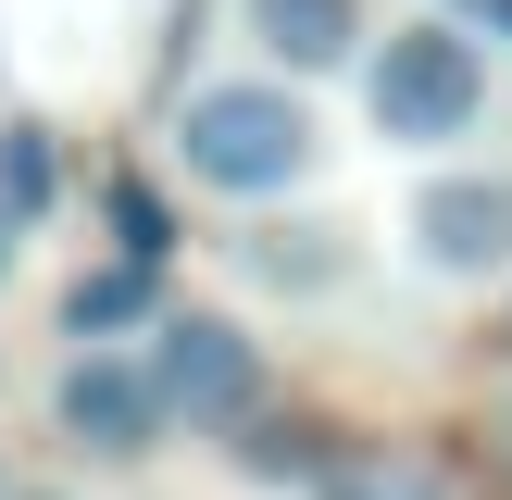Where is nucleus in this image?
Listing matches in <instances>:
<instances>
[{
  "label": "nucleus",
  "instance_id": "obj_1",
  "mask_svg": "<svg viewBox=\"0 0 512 500\" xmlns=\"http://www.w3.org/2000/svg\"><path fill=\"white\" fill-rule=\"evenodd\" d=\"M313 100L300 75H225V88H188L175 100V175L188 188H225V200H275L313 175Z\"/></svg>",
  "mask_w": 512,
  "mask_h": 500
},
{
  "label": "nucleus",
  "instance_id": "obj_2",
  "mask_svg": "<svg viewBox=\"0 0 512 500\" xmlns=\"http://www.w3.org/2000/svg\"><path fill=\"white\" fill-rule=\"evenodd\" d=\"M363 113H375V138H400V150L475 138V113H488V50H475L450 13L388 25V50L363 63Z\"/></svg>",
  "mask_w": 512,
  "mask_h": 500
},
{
  "label": "nucleus",
  "instance_id": "obj_3",
  "mask_svg": "<svg viewBox=\"0 0 512 500\" xmlns=\"http://www.w3.org/2000/svg\"><path fill=\"white\" fill-rule=\"evenodd\" d=\"M150 375H163L175 425L188 438H225V425L263 413V338L238 313H163L150 325Z\"/></svg>",
  "mask_w": 512,
  "mask_h": 500
},
{
  "label": "nucleus",
  "instance_id": "obj_4",
  "mask_svg": "<svg viewBox=\"0 0 512 500\" xmlns=\"http://www.w3.org/2000/svg\"><path fill=\"white\" fill-rule=\"evenodd\" d=\"M50 425H63L88 463H150V450L175 438V400H163V375H150V350H75L63 363V388H50Z\"/></svg>",
  "mask_w": 512,
  "mask_h": 500
},
{
  "label": "nucleus",
  "instance_id": "obj_5",
  "mask_svg": "<svg viewBox=\"0 0 512 500\" xmlns=\"http://www.w3.org/2000/svg\"><path fill=\"white\" fill-rule=\"evenodd\" d=\"M400 238H413V263L450 275V288H488V275H512V163L425 175L413 213H400Z\"/></svg>",
  "mask_w": 512,
  "mask_h": 500
},
{
  "label": "nucleus",
  "instance_id": "obj_6",
  "mask_svg": "<svg viewBox=\"0 0 512 500\" xmlns=\"http://www.w3.org/2000/svg\"><path fill=\"white\" fill-rule=\"evenodd\" d=\"M238 275L250 288H275V300H338L350 275H363V238H350L338 213H263V225H238Z\"/></svg>",
  "mask_w": 512,
  "mask_h": 500
},
{
  "label": "nucleus",
  "instance_id": "obj_7",
  "mask_svg": "<svg viewBox=\"0 0 512 500\" xmlns=\"http://www.w3.org/2000/svg\"><path fill=\"white\" fill-rule=\"evenodd\" d=\"M238 25H250V50H263L275 75H338V63H363V0H238Z\"/></svg>",
  "mask_w": 512,
  "mask_h": 500
},
{
  "label": "nucleus",
  "instance_id": "obj_8",
  "mask_svg": "<svg viewBox=\"0 0 512 500\" xmlns=\"http://www.w3.org/2000/svg\"><path fill=\"white\" fill-rule=\"evenodd\" d=\"M125 325H163V263H138V250H113V263H88L63 288V338H125Z\"/></svg>",
  "mask_w": 512,
  "mask_h": 500
},
{
  "label": "nucleus",
  "instance_id": "obj_9",
  "mask_svg": "<svg viewBox=\"0 0 512 500\" xmlns=\"http://www.w3.org/2000/svg\"><path fill=\"white\" fill-rule=\"evenodd\" d=\"M225 450H238V475H263V488H313V475L338 463V438H325L313 413H250Z\"/></svg>",
  "mask_w": 512,
  "mask_h": 500
},
{
  "label": "nucleus",
  "instance_id": "obj_10",
  "mask_svg": "<svg viewBox=\"0 0 512 500\" xmlns=\"http://www.w3.org/2000/svg\"><path fill=\"white\" fill-rule=\"evenodd\" d=\"M313 500H438V475H425L413 450H388V438H363V450H338V463L313 475Z\"/></svg>",
  "mask_w": 512,
  "mask_h": 500
},
{
  "label": "nucleus",
  "instance_id": "obj_11",
  "mask_svg": "<svg viewBox=\"0 0 512 500\" xmlns=\"http://www.w3.org/2000/svg\"><path fill=\"white\" fill-rule=\"evenodd\" d=\"M0 200H13L25 225H38L50 200H63V150H50V125H25V113L0 125Z\"/></svg>",
  "mask_w": 512,
  "mask_h": 500
},
{
  "label": "nucleus",
  "instance_id": "obj_12",
  "mask_svg": "<svg viewBox=\"0 0 512 500\" xmlns=\"http://www.w3.org/2000/svg\"><path fill=\"white\" fill-rule=\"evenodd\" d=\"M100 213H113V250H138V263H163V250H175V213H163V188H150V175H113V188H100Z\"/></svg>",
  "mask_w": 512,
  "mask_h": 500
},
{
  "label": "nucleus",
  "instance_id": "obj_13",
  "mask_svg": "<svg viewBox=\"0 0 512 500\" xmlns=\"http://www.w3.org/2000/svg\"><path fill=\"white\" fill-rule=\"evenodd\" d=\"M13 225H25V213H13V200H0V275H13Z\"/></svg>",
  "mask_w": 512,
  "mask_h": 500
},
{
  "label": "nucleus",
  "instance_id": "obj_14",
  "mask_svg": "<svg viewBox=\"0 0 512 500\" xmlns=\"http://www.w3.org/2000/svg\"><path fill=\"white\" fill-rule=\"evenodd\" d=\"M488 38H512V0H488Z\"/></svg>",
  "mask_w": 512,
  "mask_h": 500
},
{
  "label": "nucleus",
  "instance_id": "obj_15",
  "mask_svg": "<svg viewBox=\"0 0 512 500\" xmlns=\"http://www.w3.org/2000/svg\"><path fill=\"white\" fill-rule=\"evenodd\" d=\"M500 463H512V400H500Z\"/></svg>",
  "mask_w": 512,
  "mask_h": 500
},
{
  "label": "nucleus",
  "instance_id": "obj_16",
  "mask_svg": "<svg viewBox=\"0 0 512 500\" xmlns=\"http://www.w3.org/2000/svg\"><path fill=\"white\" fill-rule=\"evenodd\" d=\"M13 500H50V488H13Z\"/></svg>",
  "mask_w": 512,
  "mask_h": 500
},
{
  "label": "nucleus",
  "instance_id": "obj_17",
  "mask_svg": "<svg viewBox=\"0 0 512 500\" xmlns=\"http://www.w3.org/2000/svg\"><path fill=\"white\" fill-rule=\"evenodd\" d=\"M500 350H512V313H500Z\"/></svg>",
  "mask_w": 512,
  "mask_h": 500
},
{
  "label": "nucleus",
  "instance_id": "obj_18",
  "mask_svg": "<svg viewBox=\"0 0 512 500\" xmlns=\"http://www.w3.org/2000/svg\"><path fill=\"white\" fill-rule=\"evenodd\" d=\"M0 500H13V488H0Z\"/></svg>",
  "mask_w": 512,
  "mask_h": 500
}]
</instances>
